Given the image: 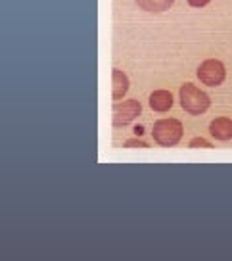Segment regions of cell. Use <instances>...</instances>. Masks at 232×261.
<instances>
[{
  "label": "cell",
  "mask_w": 232,
  "mask_h": 261,
  "mask_svg": "<svg viewBox=\"0 0 232 261\" xmlns=\"http://www.w3.org/2000/svg\"><path fill=\"white\" fill-rule=\"evenodd\" d=\"M179 102L186 114L190 115H201L206 114L211 108V98L208 96V92H204L192 83H184L181 90H179Z\"/></svg>",
  "instance_id": "cell-1"
},
{
  "label": "cell",
  "mask_w": 232,
  "mask_h": 261,
  "mask_svg": "<svg viewBox=\"0 0 232 261\" xmlns=\"http://www.w3.org/2000/svg\"><path fill=\"white\" fill-rule=\"evenodd\" d=\"M183 133H184L183 123L179 121V119H175V117L159 119V121H156L154 123V127H152L154 142L161 148L177 146V144L183 140Z\"/></svg>",
  "instance_id": "cell-2"
},
{
  "label": "cell",
  "mask_w": 232,
  "mask_h": 261,
  "mask_svg": "<svg viewBox=\"0 0 232 261\" xmlns=\"http://www.w3.org/2000/svg\"><path fill=\"white\" fill-rule=\"evenodd\" d=\"M196 75H198L199 83H204L206 87H219L226 79V67H224V64L221 60L209 58V60H204L198 65Z\"/></svg>",
  "instance_id": "cell-3"
},
{
  "label": "cell",
  "mask_w": 232,
  "mask_h": 261,
  "mask_svg": "<svg viewBox=\"0 0 232 261\" xmlns=\"http://www.w3.org/2000/svg\"><path fill=\"white\" fill-rule=\"evenodd\" d=\"M142 114V106L138 100H125L113 106V117L111 123L113 127H127Z\"/></svg>",
  "instance_id": "cell-4"
},
{
  "label": "cell",
  "mask_w": 232,
  "mask_h": 261,
  "mask_svg": "<svg viewBox=\"0 0 232 261\" xmlns=\"http://www.w3.org/2000/svg\"><path fill=\"white\" fill-rule=\"evenodd\" d=\"M209 135L219 142L232 140V119L230 117H215L209 123Z\"/></svg>",
  "instance_id": "cell-5"
},
{
  "label": "cell",
  "mask_w": 232,
  "mask_h": 261,
  "mask_svg": "<svg viewBox=\"0 0 232 261\" xmlns=\"http://www.w3.org/2000/svg\"><path fill=\"white\" fill-rule=\"evenodd\" d=\"M148 104L154 112L158 114H163V112H169L173 108V94L167 89H158L154 90L148 98Z\"/></svg>",
  "instance_id": "cell-6"
},
{
  "label": "cell",
  "mask_w": 232,
  "mask_h": 261,
  "mask_svg": "<svg viewBox=\"0 0 232 261\" xmlns=\"http://www.w3.org/2000/svg\"><path fill=\"white\" fill-rule=\"evenodd\" d=\"M131 87V81L125 71L121 69H113L111 71V98L113 100H121L127 94V90Z\"/></svg>",
  "instance_id": "cell-7"
},
{
  "label": "cell",
  "mask_w": 232,
  "mask_h": 261,
  "mask_svg": "<svg viewBox=\"0 0 232 261\" xmlns=\"http://www.w3.org/2000/svg\"><path fill=\"white\" fill-rule=\"evenodd\" d=\"M136 4H138V8L148 14H161L173 6L175 0H136Z\"/></svg>",
  "instance_id": "cell-8"
},
{
  "label": "cell",
  "mask_w": 232,
  "mask_h": 261,
  "mask_svg": "<svg viewBox=\"0 0 232 261\" xmlns=\"http://www.w3.org/2000/svg\"><path fill=\"white\" fill-rule=\"evenodd\" d=\"M123 148H150V144L140 139H129L123 142Z\"/></svg>",
  "instance_id": "cell-9"
},
{
  "label": "cell",
  "mask_w": 232,
  "mask_h": 261,
  "mask_svg": "<svg viewBox=\"0 0 232 261\" xmlns=\"http://www.w3.org/2000/svg\"><path fill=\"white\" fill-rule=\"evenodd\" d=\"M190 148H213V142H209V140L201 139V137H196V139L190 140Z\"/></svg>",
  "instance_id": "cell-10"
},
{
  "label": "cell",
  "mask_w": 232,
  "mask_h": 261,
  "mask_svg": "<svg viewBox=\"0 0 232 261\" xmlns=\"http://www.w3.org/2000/svg\"><path fill=\"white\" fill-rule=\"evenodd\" d=\"M188 4H190L192 8H204V6H208L211 0H186Z\"/></svg>",
  "instance_id": "cell-11"
}]
</instances>
